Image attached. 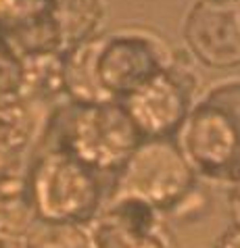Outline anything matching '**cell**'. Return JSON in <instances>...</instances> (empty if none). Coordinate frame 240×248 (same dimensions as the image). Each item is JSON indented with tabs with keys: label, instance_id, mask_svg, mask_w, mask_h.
<instances>
[{
	"label": "cell",
	"instance_id": "obj_1",
	"mask_svg": "<svg viewBox=\"0 0 240 248\" xmlns=\"http://www.w3.org/2000/svg\"><path fill=\"white\" fill-rule=\"evenodd\" d=\"M142 142L119 100L63 102L48 115L36 150H61L113 182Z\"/></svg>",
	"mask_w": 240,
	"mask_h": 248
},
{
	"label": "cell",
	"instance_id": "obj_2",
	"mask_svg": "<svg viewBox=\"0 0 240 248\" xmlns=\"http://www.w3.org/2000/svg\"><path fill=\"white\" fill-rule=\"evenodd\" d=\"M25 184L36 219L88 227L102 211L111 180L61 150H33Z\"/></svg>",
	"mask_w": 240,
	"mask_h": 248
},
{
	"label": "cell",
	"instance_id": "obj_3",
	"mask_svg": "<svg viewBox=\"0 0 240 248\" xmlns=\"http://www.w3.org/2000/svg\"><path fill=\"white\" fill-rule=\"evenodd\" d=\"M177 136L196 175L240 186V79L222 81L205 92Z\"/></svg>",
	"mask_w": 240,
	"mask_h": 248
},
{
	"label": "cell",
	"instance_id": "obj_4",
	"mask_svg": "<svg viewBox=\"0 0 240 248\" xmlns=\"http://www.w3.org/2000/svg\"><path fill=\"white\" fill-rule=\"evenodd\" d=\"M196 184L198 175L176 140H144L113 177L109 198H132L171 215L196 194Z\"/></svg>",
	"mask_w": 240,
	"mask_h": 248
},
{
	"label": "cell",
	"instance_id": "obj_5",
	"mask_svg": "<svg viewBox=\"0 0 240 248\" xmlns=\"http://www.w3.org/2000/svg\"><path fill=\"white\" fill-rule=\"evenodd\" d=\"M198 81L188 67L171 63L119 102L142 140H176L194 105Z\"/></svg>",
	"mask_w": 240,
	"mask_h": 248
},
{
	"label": "cell",
	"instance_id": "obj_6",
	"mask_svg": "<svg viewBox=\"0 0 240 248\" xmlns=\"http://www.w3.org/2000/svg\"><path fill=\"white\" fill-rule=\"evenodd\" d=\"M171 63L161 40L142 31H117L98 38L94 71L100 90L121 100Z\"/></svg>",
	"mask_w": 240,
	"mask_h": 248
},
{
	"label": "cell",
	"instance_id": "obj_7",
	"mask_svg": "<svg viewBox=\"0 0 240 248\" xmlns=\"http://www.w3.org/2000/svg\"><path fill=\"white\" fill-rule=\"evenodd\" d=\"M184 42L192 59L209 69L240 67V2L196 0L184 21Z\"/></svg>",
	"mask_w": 240,
	"mask_h": 248
},
{
	"label": "cell",
	"instance_id": "obj_8",
	"mask_svg": "<svg viewBox=\"0 0 240 248\" xmlns=\"http://www.w3.org/2000/svg\"><path fill=\"white\" fill-rule=\"evenodd\" d=\"M86 232L92 248H171L163 215L132 198H109Z\"/></svg>",
	"mask_w": 240,
	"mask_h": 248
},
{
	"label": "cell",
	"instance_id": "obj_9",
	"mask_svg": "<svg viewBox=\"0 0 240 248\" xmlns=\"http://www.w3.org/2000/svg\"><path fill=\"white\" fill-rule=\"evenodd\" d=\"M0 36L23 61L63 54V42L48 0H25L0 27Z\"/></svg>",
	"mask_w": 240,
	"mask_h": 248
},
{
	"label": "cell",
	"instance_id": "obj_10",
	"mask_svg": "<svg viewBox=\"0 0 240 248\" xmlns=\"http://www.w3.org/2000/svg\"><path fill=\"white\" fill-rule=\"evenodd\" d=\"M98 36L78 44L61 54V69H63V88L69 102L78 105H96L109 102L111 98L100 90L94 71V57Z\"/></svg>",
	"mask_w": 240,
	"mask_h": 248
},
{
	"label": "cell",
	"instance_id": "obj_11",
	"mask_svg": "<svg viewBox=\"0 0 240 248\" xmlns=\"http://www.w3.org/2000/svg\"><path fill=\"white\" fill-rule=\"evenodd\" d=\"M63 52L96 38L105 21V0H48Z\"/></svg>",
	"mask_w": 240,
	"mask_h": 248
},
{
	"label": "cell",
	"instance_id": "obj_12",
	"mask_svg": "<svg viewBox=\"0 0 240 248\" xmlns=\"http://www.w3.org/2000/svg\"><path fill=\"white\" fill-rule=\"evenodd\" d=\"M38 223L25 184V171L0 177V238L19 242Z\"/></svg>",
	"mask_w": 240,
	"mask_h": 248
},
{
	"label": "cell",
	"instance_id": "obj_13",
	"mask_svg": "<svg viewBox=\"0 0 240 248\" xmlns=\"http://www.w3.org/2000/svg\"><path fill=\"white\" fill-rule=\"evenodd\" d=\"M19 248H92L86 227L38 221L19 240Z\"/></svg>",
	"mask_w": 240,
	"mask_h": 248
},
{
	"label": "cell",
	"instance_id": "obj_14",
	"mask_svg": "<svg viewBox=\"0 0 240 248\" xmlns=\"http://www.w3.org/2000/svg\"><path fill=\"white\" fill-rule=\"evenodd\" d=\"M25 79V61L0 36V102L21 94Z\"/></svg>",
	"mask_w": 240,
	"mask_h": 248
},
{
	"label": "cell",
	"instance_id": "obj_15",
	"mask_svg": "<svg viewBox=\"0 0 240 248\" xmlns=\"http://www.w3.org/2000/svg\"><path fill=\"white\" fill-rule=\"evenodd\" d=\"M213 248H240V221H234L219 233Z\"/></svg>",
	"mask_w": 240,
	"mask_h": 248
},
{
	"label": "cell",
	"instance_id": "obj_16",
	"mask_svg": "<svg viewBox=\"0 0 240 248\" xmlns=\"http://www.w3.org/2000/svg\"><path fill=\"white\" fill-rule=\"evenodd\" d=\"M0 248H19V242H13V240L0 238Z\"/></svg>",
	"mask_w": 240,
	"mask_h": 248
}]
</instances>
